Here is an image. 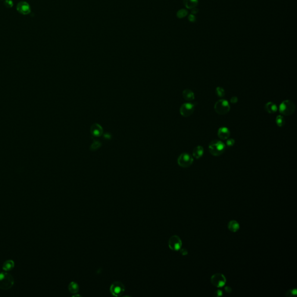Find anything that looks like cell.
Listing matches in <instances>:
<instances>
[{"instance_id": "obj_1", "label": "cell", "mask_w": 297, "mask_h": 297, "mask_svg": "<svg viewBox=\"0 0 297 297\" xmlns=\"http://www.w3.org/2000/svg\"><path fill=\"white\" fill-rule=\"evenodd\" d=\"M209 151L214 156H219L223 154L226 149V146L224 143L221 140H212L209 145Z\"/></svg>"}, {"instance_id": "obj_2", "label": "cell", "mask_w": 297, "mask_h": 297, "mask_svg": "<svg viewBox=\"0 0 297 297\" xmlns=\"http://www.w3.org/2000/svg\"><path fill=\"white\" fill-rule=\"evenodd\" d=\"M14 284L13 277L6 272L0 273V288L2 290L10 289Z\"/></svg>"}, {"instance_id": "obj_3", "label": "cell", "mask_w": 297, "mask_h": 297, "mask_svg": "<svg viewBox=\"0 0 297 297\" xmlns=\"http://www.w3.org/2000/svg\"><path fill=\"white\" fill-rule=\"evenodd\" d=\"M296 110L295 104L290 100L283 101L279 106V112L285 115H290L293 114Z\"/></svg>"}, {"instance_id": "obj_4", "label": "cell", "mask_w": 297, "mask_h": 297, "mask_svg": "<svg viewBox=\"0 0 297 297\" xmlns=\"http://www.w3.org/2000/svg\"><path fill=\"white\" fill-rule=\"evenodd\" d=\"M215 111L220 115L227 114L230 109L228 102L225 99H221L217 101L214 106Z\"/></svg>"}, {"instance_id": "obj_5", "label": "cell", "mask_w": 297, "mask_h": 297, "mask_svg": "<svg viewBox=\"0 0 297 297\" xmlns=\"http://www.w3.org/2000/svg\"><path fill=\"white\" fill-rule=\"evenodd\" d=\"M124 285L120 281H115L112 284L110 287V293L115 297H119L123 295L125 291Z\"/></svg>"}, {"instance_id": "obj_6", "label": "cell", "mask_w": 297, "mask_h": 297, "mask_svg": "<svg viewBox=\"0 0 297 297\" xmlns=\"http://www.w3.org/2000/svg\"><path fill=\"white\" fill-rule=\"evenodd\" d=\"M193 162V158L188 153H184L181 154L178 159V164L183 168H188L192 165Z\"/></svg>"}, {"instance_id": "obj_7", "label": "cell", "mask_w": 297, "mask_h": 297, "mask_svg": "<svg viewBox=\"0 0 297 297\" xmlns=\"http://www.w3.org/2000/svg\"><path fill=\"white\" fill-rule=\"evenodd\" d=\"M211 282L214 286L218 288H221L225 285L226 279L224 274L216 273L212 276L211 278Z\"/></svg>"}, {"instance_id": "obj_8", "label": "cell", "mask_w": 297, "mask_h": 297, "mask_svg": "<svg viewBox=\"0 0 297 297\" xmlns=\"http://www.w3.org/2000/svg\"><path fill=\"white\" fill-rule=\"evenodd\" d=\"M182 246V242L180 237L174 235L170 237L168 241V246L171 250L179 251Z\"/></svg>"}, {"instance_id": "obj_9", "label": "cell", "mask_w": 297, "mask_h": 297, "mask_svg": "<svg viewBox=\"0 0 297 297\" xmlns=\"http://www.w3.org/2000/svg\"><path fill=\"white\" fill-rule=\"evenodd\" d=\"M194 111V105L191 103L183 104L180 108V113L185 117H188L193 113Z\"/></svg>"}, {"instance_id": "obj_10", "label": "cell", "mask_w": 297, "mask_h": 297, "mask_svg": "<svg viewBox=\"0 0 297 297\" xmlns=\"http://www.w3.org/2000/svg\"><path fill=\"white\" fill-rule=\"evenodd\" d=\"M16 10L22 15H27L31 12V7L28 3L26 1L19 2L16 6Z\"/></svg>"}, {"instance_id": "obj_11", "label": "cell", "mask_w": 297, "mask_h": 297, "mask_svg": "<svg viewBox=\"0 0 297 297\" xmlns=\"http://www.w3.org/2000/svg\"><path fill=\"white\" fill-rule=\"evenodd\" d=\"M230 132L228 128L226 127H221L218 131V136L220 139L222 140H226L230 137Z\"/></svg>"}, {"instance_id": "obj_12", "label": "cell", "mask_w": 297, "mask_h": 297, "mask_svg": "<svg viewBox=\"0 0 297 297\" xmlns=\"http://www.w3.org/2000/svg\"><path fill=\"white\" fill-rule=\"evenodd\" d=\"M204 154V149L201 146H198L195 147L193 151V156L196 159H200Z\"/></svg>"}, {"instance_id": "obj_13", "label": "cell", "mask_w": 297, "mask_h": 297, "mask_svg": "<svg viewBox=\"0 0 297 297\" xmlns=\"http://www.w3.org/2000/svg\"><path fill=\"white\" fill-rule=\"evenodd\" d=\"M265 110L269 113L272 114L277 112V107L273 102H268L265 105Z\"/></svg>"}, {"instance_id": "obj_14", "label": "cell", "mask_w": 297, "mask_h": 297, "mask_svg": "<svg viewBox=\"0 0 297 297\" xmlns=\"http://www.w3.org/2000/svg\"><path fill=\"white\" fill-rule=\"evenodd\" d=\"M92 134L95 137L100 136L102 134V129L98 124H94L91 130Z\"/></svg>"}, {"instance_id": "obj_15", "label": "cell", "mask_w": 297, "mask_h": 297, "mask_svg": "<svg viewBox=\"0 0 297 297\" xmlns=\"http://www.w3.org/2000/svg\"><path fill=\"white\" fill-rule=\"evenodd\" d=\"M15 266V262H14V261L10 259V260H7L6 261L4 264H3V266H2V269L6 271V272H8V271H11Z\"/></svg>"}, {"instance_id": "obj_16", "label": "cell", "mask_w": 297, "mask_h": 297, "mask_svg": "<svg viewBox=\"0 0 297 297\" xmlns=\"http://www.w3.org/2000/svg\"><path fill=\"white\" fill-rule=\"evenodd\" d=\"M183 98L187 101H192L194 99V94L190 90H185L182 93Z\"/></svg>"}, {"instance_id": "obj_17", "label": "cell", "mask_w": 297, "mask_h": 297, "mask_svg": "<svg viewBox=\"0 0 297 297\" xmlns=\"http://www.w3.org/2000/svg\"><path fill=\"white\" fill-rule=\"evenodd\" d=\"M229 230L232 232H236L240 229V225L236 221H231L229 222L228 225Z\"/></svg>"}, {"instance_id": "obj_18", "label": "cell", "mask_w": 297, "mask_h": 297, "mask_svg": "<svg viewBox=\"0 0 297 297\" xmlns=\"http://www.w3.org/2000/svg\"><path fill=\"white\" fill-rule=\"evenodd\" d=\"M68 288L69 291L71 294H77L79 291L78 284L74 281H72L69 284Z\"/></svg>"}, {"instance_id": "obj_19", "label": "cell", "mask_w": 297, "mask_h": 297, "mask_svg": "<svg viewBox=\"0 0 297 297\" xmlns=\"http://www.w3.org/2000/svg\"><path fill=\"white\" fill-rule=\"evenodd\" d=\"M184 4L187 8H193L197 5V0H184Z\"/></svg>"}, {"instance_id": "obj_20", "label": "cell", "mask_w": 297, "mask_h": 297, "mask_svg": "<svg viewBox=\"0 0 297 297\" xmlns=\"http://www.w3.org/2000/svg\"><path fill=\"white\" fill-rule=\"evenodd\" d=\"M276 123L278 127H283L285 124V123H286L284 117L282 116L281 115H277L276 117Z\"/></svg>"}, {"instance_id": "obj_21", "label": "cell", "mask_w": 297, "mask_h": 297, "mask_svg": "<svg viewBox=\"0 0 297 297\" xmlns=\"http://www.w3.org/2000/svg\"><path fill=\"white\" fill-rule=\"evenodd\" d=\"M216 94L218 97L222 98L225 96V92L224 90L221 87H217L216 88Z\"/></svg>"}, {"instance_id": "obj_22", "label": "cell", "mask_w": 297, "mask_h": 297, "mask_svg": "<svg viewBox=\"0 0 297 297\" xmlns=\"http://www.w3.org/2000/svg\"><path fill=\"white\" fill-rule=\"evenodd\" d=\"M297 290L296 288H294V289H291L290 290H288L286 294V296L287 297H293V296H294L296 295H297Z\"/></svg>"}, {"instance_id": "obj_23", "label": "cell", "mask_w": 297, "mask_h": 297, "mask_svg": "<svg viewBox=\"0 0 297 297\" xmlns=\"http://www.w3.org/2000/svg\"><path fill=\"white\" fill-rule=\"evenodd\" d=\"M4 4L5 6L8 8H11L14 5V2L12 0H5Z\"/></svg>"}, {"instance_id": "obj_24", "label": "cell", "mask_w": 297, "mask_h": 297, "mask_svg": "<svg viewBox=\"0 0 297 297\" xmlns=\"http://www.w3.org/2000/svg\"><path fill=\"white\" fill-rule=\"evenodd\" d=\"M234 143H235V141L233 139H229L226 141V145L228 147H231L234 145Z\"/></svg>"}, {"instance_id": "obj_25", "label": "cell", "mask_w": 297, "mask_h": 297, "mask_svg": "<svg viewBox=\"0 0 297 297\" xmlns=\"http://www.w3.org/2000/svg\"><path fill=\"white\" fill-rule=\"evenodd\" d=\"M186 14H187V12L183 9H182L178 12V16L179 18H182V17H184L185 15H186Z\"/></svg>"}, {"instance_id": "obj_26", "label": "cell", "mask_w": 297, "mask_h": 297, "mask_svg": "<svg viewBox=\"0 0 297 297\" xmlns=\"http://www.w3.org/2000/svg\"><path fill=\"white\" fill-rule=\"evenodd\" d=\"M222 295H223L222 291L221 290H217V291L215 292V295H214V296H216V297H221V296H222Z\"/></svg>"}, {"instance_id": "obj_27", "label": "cell", "mask_w": 297, "mask_h": 297, "mask_svg": "<svg viewBox=\"0 0 297 297\" xmlns=\"http://www.w3.org/2000/svg\"><path fill=\"white\" fill-rule=\"evenodd\" d=\"M237 101H238V98L237 97H236V96L232 97L231 98V99H230V102L232 103H236L237 102Z\"/></svg>"}, {"instance_id": "obj_28", "label": "cell", "mask_w": 297, "mask_h": 297, "mask_svg": "<svg viewBox=\"0 0 297 297\" xmlns=\"http://www.w3.org/2000/svg\"><path fill=\"white\" fill-rule=\"evenodd\" d=\"M179 250H180V252H181V254H182V255H184H184H187V254H188V252H187V250L186 249H181Z\"/></svg>"}, {"instance_id": "obj_29", "label": "cell", "mask_w": 297, "mask_h": 297, "mask_svg": "<svg viewBox=\"0 0 297 297\" xmlns=\"http://www.w3.org/2000/svg\"><path fill=\"white\" fill-rule=\"evenodd\" d=\"M225 291H226L227 293H231V288H230V287H225Z\"/></svg>"}]
</instances>
